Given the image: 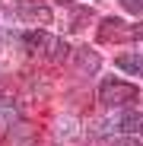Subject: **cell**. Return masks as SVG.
<instances>
[{
	"label": "cell",
	"mask_w": 143,
	"mask_h": 146,
	"mask_svg": "<svg viewBox=\"0 0 143 146\" xmlns=\"http://www.w3.org/2000/svg\"><path fill=\"white\" fill-rule=\"evenodd\" d=\"M57 3H61V7H73L76 0H57Z\"/></svg>",
	"instance_id": "cell-15"
},
{
	"label": "cell",
	"mask_w": 143,
	"mask_h": 146,
	"mask_svg": "<svg viewBox=\"0 0 143 146\" xmlns=\"http://www.w3.org/2000/svg\"><path fill=\"white\" fill-rule=\"evenodd\" d=\"M111 146H140V140H137V137H130V133H124V137H114V140H111Z\"/></svg>",
	"instance_id": "cell-14"
},
{
	"label": "cell",
	"mask_w": 143,
	"mask_h": 146,
	"mask_svg": "<svg viewBox=\"0 0 143 146\" xmlns=\"http://www.w3.org/2000/svg\"><path fill=\"white\" fill-rule=\"evenodd\" d=\"M51 41H54V35H48V32H38V29H32V32H26V35H22V44H26L32 54H41V57L48 54Z\"/></svg>",
	"instance_id": "cell-5"
},
{
	"label": "cell",
	"mask_w": 143,
	"mask_h": 146,
	"mask_svg": "<svg viewBox=\"0 0 143 146\" xmlns=\"http://www.w3.org/2000/svg\"><path fill=\"white\" fill-rule=\"evenodd\" d=\"M73 60H76V70H80V73H86V76L99 73V67H102V57L95 54V51H89V48H76Z\"/></svg>",
	"instance_id": "cell-6"
},
{
	"label": "cell",
	"mask_w": 143,
	"mask_h": 146,
	"mask_svg": "<svg viewBox=\"0 0 143 146\" xmlns=\"http://www.w3.org/2000/svg\"><path fill=\"white\" fill-rule=\"evenodd\" d=\"M13 146H38V140H35V133L29 130V127H16L13 124Z\"/></svg>",
	"instance_id": "cell-9"
},
{
	"label": "cell",
	"mask_w": 143,
	"mask_h": 146,
	"mask_svg": "<svg viewBox=\"0 0 143 146\" xmlns=\"http://www.w3.org/2000/svg\"><path fill=\"white\" fill-rule=\"evenodd\" d=\"M54 133H57V140H61V137H64V140L73 137V133H76V121H73V117H61L57 124H54Z\"/></svg>",
	"instance_id": "cell-12"
},
{
	"label": "cell",
	"mask_w": 143,
	"mask_h": 146,
	"mask_svg": "<svg viewBox=\"0 0 143 146\" xmlns=\"http://www.w3.org/2000/svg\"><path fill=\"white\" fill-rule=\"evenodd\" d=\"M16 10H19V16L26 22H38V26L51 22V10H48V3H41V0H16Z\"/></svg>",
	"instance_id": "cell-3"
},
{
	"label": "cell",
	"mask_w": 143,
	"mask_h": 146,
	"mask_svg": "<svg viewBox=\"0 0 143 146\" xmlns=\"http://www.w3.org/2000/svg\"><path fill=\"white\" fill-rule=\"evenodd\" d=\"M16 117H19V108L10 99H0V127H10Z\"/></svg>",
	"instance_id": "cell-10"
},
{
	"label": "cell",
	"mask_w": 143,
	"mask_h": 146,
	"mask_svg": "<svg viewBox=\"0 0 143 146\" xmlns=\"http://www.w3.org/2000/svg\"><path fill=\"white\" fill-rule=\"evenodd\" d=\"M118 70L121 73H134V76H143V57L140 54H118L114 57Z\"/></svg>",
	"instance_id": "cell-7"
},
{
	"label": "cell",
	"mask_w": 143,
	"mask_h": 146,
	"mask_svg": "<svg viewBox=\"0 0 143 146\" xmlns=\"http://www.w3.org/2000/svg\"><path fill=\"white\" fill-rule=\"evenodd\" d=\"M67 54H70V44H67L64 38H54V41H51V48H48V54H45V57H48V60H64Z\"/></svg>",
	"instance_id": "cell-11"
},
{
	"label": "cell",
	"mask_w": 143,
	"mask_h": 146,
	"mask_svg": "<svg viewBox=\"0 0 143 146\" xmlns=\"http://www.w3.org/2000/svg\"><path fill=\"white\" fill-rule=\"evenodd\" d=\"M121 7L134 16H143V0H121Z\"/></svg>",
	"instance_id": "cell-13"
},
{
	"label": "cell",
	"mask_w": 143,
	"mask_h": 146,
	"mask_svg": "<svg viewBox=\"0 0 143 146\" xmlns=\"http://www.w3.org/2000/svg\"><path fill=\"white\" fill-rule=\"evenodd\" d=\"M114 127L124 130V133H143V114L140 111H118L114 114Z\"/></svg>",
	"instance_id": "cell-4"
},
{
	"label": "cell",
	"mask_w": 143,
	"mask_h": 146,
	"mask_svg": "<svg viewBox=\"0 0 143 146\" xmlns=\"http://www.w3.org/2000/svg\"><path fill=\"white\" fill-rule=\"evenodd\" d=\"M89 19H95V10H92V7H76L73 16H70V29H73V32L86 29V22H89Z\"/></svg>",
	"instance_id": "cell-8"
},
{
	"label": "cell",
	"mask_w": 143,
	"mask_h": 146,
	"mask_svg": "<svg viewBox=\"0 0 143 146\" xmlns=\"http://www.w3.org/2000/svg\"><path fill=\"white\" fill-rule=\"evenodd\" d=\"M127 41V38H137V26L134 22H124V19H118V16H108L102 19V26H99V41Z\"/></svg>",
	"instance_id": "cell-2"
},
{
	"label": "cell",
	"mask_w": 143,
	"mask_h": 146,
	"mask_svg": "<svg viewBox=\"0 0 143 146\" xmlns=\"http://www.w3.org/2000/svg\"><path fill=\"white\" fill-rule=\"evenodd\" d=\"M140 137H143V133H140Z\"/></svg>",
	"instance_id": "cell-16"
},
{
	"label": "cell",
	"mask_w": 143,
	"mask_h": 146,
	"mask_svg": "<svg viewBox=\"0 0 143 146\" xmlns=\"http://www.w3.org/2000/svg\"><path fill=\"white\" fill-rule=\"evenodd\" d=\"M99 99H102L105 108H127V105H134L140 99V89L134 83H124V80H118V76H108L99 86Z\"/></svg>",
	"instance_id": "cell-1"
}]
</instances>
